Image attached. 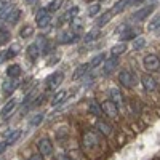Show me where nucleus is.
Masks as SVG:
<instances>
[{"label": "nucleus", "mask_w": 160, "mask_h": 160, "mask_svg": "<svg viewBox=\"0 0 160 160\" xmlns=\"http://www.w3.org/2000/svg\"><path fill=\"white\" fill-rule=\"evenodd\" d=\"M62 78H64V74L62 72H53L51 75H48L47 77V80H45V90L47 91H55L61 83H62Z\"/></svg>", "instance_id": "1"}, {"label": "nucleus", "mask_w": 160, "mask_h": 160, "mask_svg": "<svg viewBox=\"0 0 160 160\" xmlns=\"http://www.w3.org/2000/svg\"><path fill=\"white\" fill-rule=\"evenodd\" d=\"M51 13L47 10V8H42V10H38L37 11V15H35V24L38 26L40 29H47L48 26L51 24Z\"/></svg>", "instance_id": "2"}, {"label": "nucleus", "mask_w": 160, "mask_h": 160, "mask_svg": "<svg viewBox=\"0 0 160 160\" xmlns=\"http://www.w3.org/2000/svg\"><path fill=\"white\" fill-rule=\"evenodd\" d=\"M118 82L122 83L125 88H133L136 85V75H135V72L133 71H128V69H125V71H122L118 74Z\"/></svg>", "instance_id": "3"}, {"label": "nucleus", "mask_w": 160, "mask_h": 160, "mask_svg": "<svg viewBox=\"0 0 160 160\" xmlns=\"http://www.w3.org/2000/svg\"><path fill=\"white\" fill-rule=\"evenodd\" d=\"M99 106H101V112L106 114L109 118H112V120H117V118H118V108H117V106H115L111 99L102 101Z\"/></svg>", "instance_id": "4"}, {"label": "nucleus", "mask_w": 160, "mask_h": 160, "mask_svg": "<svg viewBox=\"0 0 160 160\" xmlns=\"http://www.w3.org/2000/svg\"><path fill=\"white\" fill-rule=\"evenodd\" d=\"M142 64H144V69L149 71V72H157L158 68H160V59H158V55H146L144 59H142Z\"/></svg>", "instance_id": "5"}, {"label": "nucleus", "mask_w": 160, "mask_h": 160, "mask_svg": "<svg viewBox=\"0 0 160 160\" xmlns=\"http://www.w3.org/2000/svg\"><path fill=\"white\" fill-rule=\"evenodd\" d=\"M37 149L43 157H50L53 155V142L50 138H40L37 141Z\"/></svg>", "instance_id": "6"}, {"label": "nucleus", "mask_w": 160, "mask_h": 160, "mask_svg": "<svg viewBox=\"0 0 160 160\" xmlns=\"http://www.w3.org/2000/svg\"><path fill=\"white\" fill-rule=\"evenodd\" d=\"M82 144H83V149H87V151L95 149L98 146V135L95 131H87L82 138Z\"/></svg>", "instance_id": "7"}, {"label": "nucleus", "mask_w": 160, "mask_h": 160, "mask_svg": "<svg viewBox=\"0 0 160 160\" xmlns=\"http://www.w3.org/2000/svg\"><path fill=\"white\" fill-rule=\"evenodd\" d=\"M154 8H155V5L154 3H151V5H146V7H142V8H139V10H136L135 13H133V16H131V19L133 21H144L146 18H148L151 13L154 11Z\"/></svg>", "instance_id": "8"}, {"label": "nucleus", "mask_w": 160, "mask_h": 160, "mask_svg": "<svg viewBox=\"0 0 160 160\" xmlns=\"http://www.w3.org/2000/svg\"><path fill=\"white\" fill-rule=\"evenodd\" d=\"M19 87V82H18V77L13 78V77H8L7 80H3L2 83V93L5 96H10L11 93H15V90Z\"/></svg>", "instance_id": "9"}, {"label": "nucleus", "mask_w": 160, "mask_h": 160, "mask_svg": "<svg viewBox=\"0 0 160 160\" xmlns=\"http://www.w3.org/2000/svg\"><path fill=\"white\" fill-rule=\"evenodd\" d=\"M141 83H142V88L148 91V93H154V91L158 88L157 80H155L152 75H149V74H144V75L141 77Z\"/></svg>", "instance_id": "10"}, {"label": "nucleus", "mask_w": 160, "mask_h": 160, "mask_svg": "<svg viewBox=\"0 0 160 160\" xmlns=\"http://www.w3.org/2000/svg\"><path fill=\"white\" fill-rule=\"evenodd\" d=\"M102 62H104V66H102V74H104V75H109V74H112V72L118 68V56H112V55H111V58L104 59Z\"/></svg>", "instance_id": "11"}, {"label": "nucleus", "mask_w": 160, "mask_h": 160, "mask_svg": "<svg viewBox=\"0 0 160 160\" xmlns=\"http://www.w3.org/2000/svg\"><path fill=\"white\" fill-rule=\"evenodd\" d=\"M78 40H80V35H77V34H74L71 31H66V32H62L58 37V42L61 45H72V43L78 42Z\"/></svg>", "instance_id": "12"}, {"label": "nucleus", "mask_w": 160, "mask_h": 160, "mask_svg": "<svg viewBox=\"0 0 160 160\" xmlns=\"http://www.w3.org/2000/svg\"><path fill=\"white\" fill-rule=\"evenodd\" d=\"M19 16H21V10L19 8H10L5 15L2 16V19L7 24H16L19 21Z\"/></svg>", "instance_id": "13"}, {"label": "nucleus", "mask_w": 160, "mask_h": 160, "mask_svg": "<svg viewBox=\"0 0 160 160\" xmlns=\"http://www.w3.org/2000/svg\"><path fill=\"white\" fill-rule=\"evenodd\" d=\"M109 99L117 106V108H120V106H123V95H122V91H120L118 88H111L109 90Z\"/></svg>", "instance_id": "14"}, {"label": "nucleus", "mask_w": 160, "mask_h": 160, "mask_svg": "<svg viewBox=\"0 0 160 160\" xmlns=\"http://www.w3.org/2000/svg\"><path fill=\"white\" fill-rule=\"evenodd\" d=\"M26 55H28V61L34 62V61L38 59V56L42 55V53H40V48L37 47V43H31L28 47V50H26Z\"/></svg>", "instance_id": "15"}, {"label": "nucleus", "mask_w": 160, "mask_h": 160, "mask_svg": "<svg viewBox=\"0 0 160 160\" xmlns=\"http://www.w3.org/2000/svg\"><path fill=\"white\" fill-rule=\"evenodd\" d=\"M16 106H18V101L15 99V98H11V99H8L7 101V104L3 106V109L0 111V115H2V118H7L13 111L16 109Z\"/></svg>", "instance_id": "16"}, {"label": "nucleus", "mask_w": 160, "mask_h": 160, "mask_svg": "<svg viewBox=\"0 0 160 160\" xmlns=\"http://www.w3.org/2000/svg\"><path fill=\"white\" fill-rule=\"evenodd\" d=\"M21 138V130H11L7 133V136H5V144L7 146H13V144H16V141Z\"/></svg>", "instance_id": "17"}, {"label": "nucleus", "mask_w": 160, "mask_h": 160, "mask_svg": "<svg viewBox=\"0 0 160 160\" xmlns=\"http://www.w3.org/2000/svg\"><path fill=\"white\" fill-rule=\"evenodd\" d=\"M128 7H130V0H117L111 11H112V15H117V13H122Z\"/></svg>", "instance_id": "18"}, {"label": "nucleus", "mask_w": 160, "mask_h": 160, "mask_svg": "<svg viewBox=\"0 0 160 160\" xmlns=\"http://www.w3.org/2000/svg\"><path fill=\"white\" fill-rule=\"evenodd\" d=\"M88 69H90V64H80V66H77V69H75L74 74H72V78H74V80L82 78V77L88 72Z\"/></svg>", "instance_id": "19"}, {"label": "nucleus", "mask_w": 160, "mask_h": 160, "mask_svg": "<svg viewBox=\"0 0 160 160\" xmlns=\"http://www.w3.org/2000/svg\"><path fill=\"white\" fill-rule=\"evenodd\" d=\"M127 43L125 42H120V43H117V45H114L112 48H111V55L112 56H120V55H123V53L127 51Z\"/></svg>", "instance_id": "20"}, {"label": "nucleus", "mask_w": 160, "mask_h": 160, "mask_svg": "<svg viewBox=\"0 0 160 160\" xmlns=\"http://www.w3.org/2000/svg\"><path fill=\"white\" fill-rule=\"evenodd\" d=\"M112 19V11L111 10H108V11H104L102 15L96 19V24H98V28H101V26H106L109 21Z\"/></svg>", "instance_id": "21"}, {"label": "nucleus", "mask_w": 160, "mask_h": 160, "mask_svg": "<svg viewBox=\"0 0 160 160\" xmlns=\"http://www.w3.org/2000/svg\"><path fill=\"white\" fill-rule=\"evenodd\" d=\"M78 16V7H72L69 8L68 11L64 13V21H68V22H74V19Z\"/></svg>", "instance_id": "22"}, {"label": "nucleus", "mask_w": 160, "mask_h": 160, "mask_svg": "<svg viewBox=\"0 0 160 160\" xmlns=\"http://www.w3.org/2000/svg\"><path fill=\"white\" fill-rule=\"evenodd\" d=\"M98 131H101V135H104V136H111L114 130L108 122H98Z\"/></svg>", "instance_id": "23"}, {"label": "nucleus", "mask_w": 160, "mask_h": 160, "mask_svg": "<svg viewBox=\"0 0 160 160\" xmlns=\"http://www.w3.org/2000/svg\"><path fill=\"white\" fill-rule=\"evenodd\" d=\"M136 35H139V32H138V29H125L122 34H120V37H122V40L123 42H127V40H133Z\"/></svg>", "instance_id": "24"}, {"label": "nucleus", "mask_w": 160, "mask_h": 160, "mask_svg": "<svg viewBox=\"0 0 160 160\" xmlns=\"http://www.w3.org/2000/svg\"><path fill=\"white\" fill-rule=\"evenodd\" d=\"M21 75V68L18 64H11L7 68V77H13V78H16Z\"/></svg>", "instance_id": "25"}, {"label": "nucleus", "mask_w": 160, "mask_h": 160, "mask_svg": "<svg viewBox=\"0 0 160 160\" xmlns=\"http://www.w3.org/2000/svg\"><path fill=\"white\" fill-rule=\"evenodd\" d=\"M99 35H101V31H99V29H93V31H90V32L83 37V42H85V43H91V42H95Z\"/></svg>", "instance_id": "26"}, {"label": "nucleus", "mask_w": 160, "mask_h": 160, "mask_svg": "<svg viewBox=\"0 0 160 160\" xmlns=\"http://www.w3.org/2000/svg\"><path fill=\"white\" fill-rule=\"evenodd\" d=\"M66 96H68V91L66 90H61V91H58L56 95H55V98L51 99V106H59L64 99H66Z\"/></svg>", "instance_id": "27"}, {"label": "nucleus", "mask_w": 160, "mask_h": 160, "mask_svg": "<svg viewBox=\"0 0 160 160\" xmlns=\"http://www.w3.org/2000/svg\"><path fill=\"white\" fill-rule=\"evenodd\" d=\"M144 45H146V38L141 37V35H136L135 38H133V42H131V48L133 50H141V48H144Z\"/></svg>", "instance_id": "28"}, {"label": "nucleus", "mask_w": 160, "mask_h": 160, "mask_svg": "<svg viewBox=\"0 0 160 160\" xmlns=\"http://www.w3.org/2000/svg\"><path fill=\"white\" fill-rule=\"evenodd\" d=\"M104 59H106V53H98V55L90 61V66H91L93 69H95V68H99Z\"/></svg>", "instance_id": "29"}, {"label": "nucleus", "mask_w": 160, "mask_h": 160, "mask_svg": "<svg viewBox=\"0 0 160 160\" xmlns=\"http://www.w3.org/2000/svg\"><path fill=\"white\" fill-rule=\"evenodd\" d=\"M43 118H45V115H43L42 112L35 114L34 117H31V118H29V127H38V125H42Z\"/></svg>", "instance_id": "30"}, {"label": "nucleus", "mask_w": 160, "mask_h": 160, "mask_svg": "<svg viewBox=\"0 0 160 160\" xmlns=\"http://www.w3.org/2000/svg\"><path fill=\"white\" fill-rule=\"evenodd\" d=\"M88 111L93 114V115H96V117H99L102 112H101V106L96 102V101H91L90 104H88Z\"/></svg>", "instance_id": "31"}, {"label": "nucleus", "mask_w": 160, "mask_h": 160, "mask_svg": "<svg viewBox=\"0 0 160 160\" xmlns=\"http://www.w3.org/2000/svg\"><path fill=\"white\" fill-rule=\"evenodd\" d=\"M61 5H62V0H51V2L47 5V10L50 13H55V11H58L61 8Z\"/></svg>", "instance_id": "32"}, {"label": "nucleus", "mask_w": 160, "mask_h": 160, "mask_svg": "<svg viewBox=\"0 0 160 160\" xmlns=\"http://www.w3.org/2000/svg\"><path fill=\"white\" fill-rule=\"evenodd\" d=\"M19 35H21L22 38L32 37V35H34V28H32V26H24V28L19 31Z\"/></svg>", "instance_id": "33"}, {"label": "nucleus", "mask_w": 160, "mask_h": 160, "mask_svg": "<svg viewBox=\"0 0 160 160\" xmlns=\"http://www.w3.org/2000/svg\"><path fill=\"white\" fill-rule=\"evenodd\" d=\"M11 8V0H0V18Z\"/></svg>", "instance_id": "34"}, {"label": "nucleus", "mask_w": 160, "mask_h": 160, "mask_svg": "<svg viewBox=\"0 0 160 160\" xmlns=\"http://www.w3.org/2000/svg\"><path fill=\"white\" fill-rule=\"evenodd\" d=\"M158 28H160V16L157 15V16H154L152 21L149 22V28H148V29H149L151 32H155V31H158Z\"/></svg>", "instance_id": "35"}, {"label": "nucleus", "mask_w": 160, "mask_h": 160, "mask_svg": "<svg viewBox=\"0 0 160 160\" xmlns=\"http://www.w3.org/2000/svg\"><path fill=\"white\" fill-rule=\"evenodd\" d=\"M8 40H10V31L5 28H0V45L7 43Z\"/></svg>", "instance_id": "36"}, {"label": "nucleus", "mask_w": 160, "mask_h": 160, "mask_svg": "<svg viewBox=\"0 0 160 160\" xmlns=\"http://www.w3.org/2000/svg\"><path fill=\"white\" fill-rule=\"evenodd\" d=\"M99 10H101V5L99 3H93V5H90L88 7V16H96L98 13H99Z\"/></svg>", "instance_id": "37"}, {"label": "nucleus", "mask_w": 160, "mask_h": 160, "mask_svg": "<svg viewBox=\"0 0 160 160\" xmlns=\"http://www.w3.org/2000/svg\"><path fill=\"white\" fill-rule=\"evenodd\" d=\"M37 96V90H32V91H29V95H26L24 96V99H22V106H26V104H28L31 99H34Z\"/></svg>", "instance_id": "38"}, {"label": "nucleus", "mask_w": 160, "mask_h": 160, "mask_svg": "<svg viewBox=\"0 0 160 160\" xmlns=\"http://www.w3.org/2000/svg\"><path fill=\"white\" fill-rule=\"evenodd\" d=\"M5 51H7V58H8V59H11V58H15V56H16V53H18V48L11 47V48H8V50H5Z\"/></svg>", "instance_id": "39"}, {"label": "nucleus", "mask_w": 160, "mask_h": 160, "mask_svg": "<svg viewBox=\"0 0 160 160\" xmlns=\"http://www.w3.org/2000/svg\"><path fill=\"white\" fill-rule=\"evenodd\" d=\"M82 29H83L82 24H72V31H71V32H74V34H77V35H82Z\"/></svg>", "instance_id": "40"}, {"label": "nucleus", "mask_w": 160, "mask_h": 160, "mask_svg": "<svg viewBox=\"0 0 160 160\" xmlns=\"http://www.w3.org/2000/svg\"><path fill=\"white\" fill-rule=\"evenodd\" d=\"M5 61H8V58H7V51H0V64H3Z\"/></svg>", "instance_id": "41"}, {"label": "nucleus", "mask_w": 160, "mask_h": 160, "mask_svg": "<svg viewBox=\"0 0 160 160\" xmlns=\"http://www.w3.org/2000/svg\"><path fill=\"white\" fill-rule=\"evenodd\" d=\"M125 29H127V24H120L118 28L115 29V34H122V32H123Z\"/></svg>", "instance_id": "42"}, {"label": "nucleus", "mask_w": 160, "mask_h": 160, "mask_svg": "<svg viewBox=\"0 0 160 160\" xmlns=\"http://www.w3.org/2000/svg\"><path fill=\"white\" fill-rule=\"evenodd\" d=\"M146 2V0H130V5H135V7H138V5H142Z\"/></svg>", "instance_id": "43"}, {"label": "nucleus", "mask_w": 160, "mask_h": 160, "mask_svg": "<svg viewBox=\"0 0 160 160\" xmlns=\"http://www.w3.org/2000/svg\"><path fill=\"white\" fill-rule=\"evenodd\" d=\"M29 158H31V160H40V158H43V155L38 152V154H32V155H31Z\"/></svg>", "instance_id": "44"}, {"label": "nucleus", "mask_w": 160, "mask_h": 160, "mask_svg": "<svg viewBox=\"0 0 160 160\" xmlns=\"http://www.w3.org/2000/svg\"><path fill=\"white\" fill-rule=\"evenodd\" d=\"M5 148H7V144H5V142H0V154L5 151Z\"/></svg>", "instance_id": "45"}, {"label": "nucleus", "mask_w": 160, "mask_h": 160, "mask_svg": "<svg viewBox=\"0 0 160 160\" xmlns=\"http://www.w3.org/2000/svg\"><path fill=\"white\" fill-rule=\"evenodd\" d=\"M24 2L28 3V5H32V3H35V0H24Z\"/></svg>", "instance_id": "46"}]
</instances>
